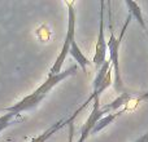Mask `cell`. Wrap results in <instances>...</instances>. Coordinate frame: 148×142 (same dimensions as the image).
<instances>
[{"label":"cell","instance_id":"cell-2","mask_svg":"<svg viewBox=\"0 0 148 142\" xmlns=\"http://www.w3.org/2000/svg\"><path fill=\"white\" fill-rule=\"evenodd\" d=\"M131 17L130 14H127L126 17V21L123 23L122 28H121L120 36H116L114 30H113L112 26V13H110L109 9V30H110V36L107 41L108 45V53H109V61L110 65H112V70L114 72V79H113V85H114L116 92L118 93H125V87H123V81H122V75H121V67H120V48H121V43H122V39L126 34V30H127L129 25H130Z\"/></svg>","mask_w":148,"mask_h":142},{"label":"cell","instance_id":"cell-11","mask_svg":"<svg viewBox=\"0 0 148 142\" xmlns=\"http://www.w3.org/2000/svg\"><path fill=\"white\" fill-rule=\"evenodd\" d=\"M146 35H147V36H148V34H146Z\"/></svg>","mask_w":148,"mask_h":142},{"label":"cell","instance_id":"cell-1","mask_svg":"<svg viewBox=\"0 0 148 142\" xmlns=\"http://www.w3.org/2000/svg\"><path fill=\"white\" fill-rule=\"evenodd\" d=\"M78 66L77 65H72L70 67H68L65 71H61L57 75H48L47 79L30 94H27L26 97H23L22 99H20L18 102H16L14 105L9 107H4L3 111L4 112H13L14 115H17L18 118L21 116V114L25 111H31L35 107H38V105L43 101L47 97V94L52 91L56 85H59L62 80H65L66 78L72 75H75Z\"/></svg>","mask_w":148,"mask_h":142},{"label":"cell","instance_id":"cell-3","mask_svg":"<svg viewBox=\"0 0 148 142\" xmlns=\"http://www.w3.org/2000/svg\"><path fill=\"white\" fill-rule=\"evenodd\" d=\"M65 5L68 7V27H66V35L64 39V44H62V48L60 51L59 56L56 57L53 65L49 69L48 75H57V74L61 72L62 65H64L65 60L68 58L70 53V44H72V36L73 34H75V9H74V1H65Z\"/></svg>","mask_w":148,"mask_h":142},{"label":"cell","instance_id":"cell-6","mask_svg":"<svg viewBox=\"0 0 148 142\" xmlns=\"http://www.w3.org/2000/svg\"><path fill=\"white\" fill-rule=\"evenodd\" d=\"M125 5L127 7V12H129V14L133 17V20H135L136 22H138V25L142 27V30L146 34H148V26H147L146 18H144V16H143V10H142L140 5L135 1H131V0H126Z\"/></svg>","mask_w":148,"mask_h":142},{"label":"cell","instance_id":"cell-5","mask_svg":"<svg viewBox=\"0 0 148 142\" xmlns=\"http://www.w3.org/2000/svg\"><path fill=\"white\" fill-rule=\"evenodd\" d=\"M104 116L101 112V105H100V97H96L92 102V110L90 112L88 118L86 119L84 124L81 128V133H79V138L77 142H86V140L88 138V136H91L92 131H94L96 123L99 122L101 118Z\"/></svg>","mask_w":148,"mask_h":142},{"label":"cell","instance_id":"cell-8","mask_svg":"<svg viewBox=\"0 0 148 142\" xmlns=\"http://www.w3.org/2000/svg\"><path fill=\"white\" fill-rule=\"evenodd\" d=\"M20 122V118L14 115L13 112H5V114L0 115V135L7 129L9 125L14 124V123Z\"/></svg>","mask_w":148,"mask_h":142},{"label":"cell","instance_id":"cell-7","mask_svg":"<svg viewBox=\"0 0 148 142\" xmlns=\"http://www.w3.org/2000/svg\"><path fill=\"white\" fill-rule=\"evenodd\" d=\"M125 111H126V107H125V109H122V110H120V111H117V112H112V114L104 115V116H103L101 119L96 123V125H95V128H94V131H92L91 135H96V133H99L100 131H103L104 128H107L108 125L112 124V123L114 122V120L117 119L120 115H122Z\"/></svg>","mask_w":148,"mask_h":142},{"label":"cell","instance_id":"cell-9","mask_svg":"<svg viewBox=\"0 0 148 142\" xmlns=\"http://www.w3.org/2000/svg\"><path fill=\"white\" fill-rule=\"evenodd\" d=\"M68 142H74V122L69 124V135H68Z\"/></svg>","mask_w":148,"mask_h":142},{"label":"cell","instance_id":"cell-4","mask_svg":"<svg viewBox=\"0 0 148 142\" xmlns=\"http://www.w3.org/2000/svg\"><path fill=\"white\" fill-rule=\"evenodd\" d=\"M100 12H99V34H97L96 44H95V53L92 57V64L95 65L97 70L105 64L107 61V39H105V21H104V8L105 1H100Z\"/></svg>","mask_w":148,"mask_h":142},{"label":"cell","instance_id":"cell-10","mask_svg":"<svg viewBox=\"0 0 148 142\" xmlns=\"http://www.w3.org/2000/svg\"><path fill=\"white\" fill-rule=\"evenodd\" d=\"M134 142H148V131H147L146 133H144V135H142L140 137L136 138V140L134 141Z\"/></svg>","mask_w":148,"mask_h":142}]
</instances>
